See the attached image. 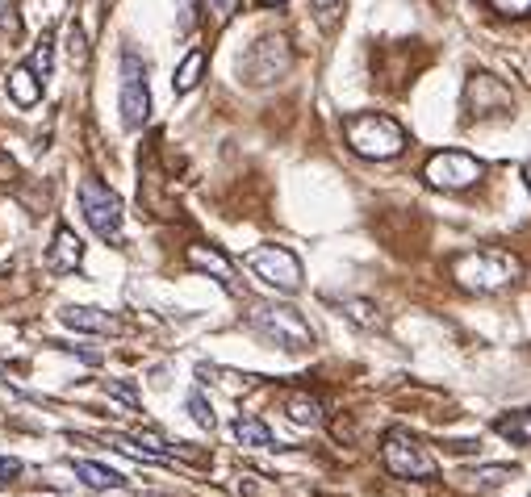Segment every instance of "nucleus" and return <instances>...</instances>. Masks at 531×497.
Instances as JSON below:
<instances>
[{
  "instance_id": "1",
  "label": "nucleus",
  "mask_w": 531,
  "mask_h": 497,
  "mask_svg": "<svg viewBox=\"0 0 531 497\" xmlns=\"http://www.w3.org/2000/svg\"><path fill=\"white\" fill-rule=\"evenodd\" d=\"M452 276L465 293H502L506 284L519 280V259L511 251H498V247H481L452 259Z\"/></svg>"
},
{
  "instance_id": "2",
  "label": "nucleus",
  "mask_w": 531,
  "mask_h": 497,
  "mask_svg": "<svg viewBox=\"0 0 531 497\" xmlns=\"http://www.w3.org/2000/svg\"><path fill=\"white\" fill-rule=\"evenodd\" d=\"M343 138L364 159H398L406 151V130L385 113H352L343 122Z\"/></svg>"
},
{
  "instance_id": "3",
  "label": "nucleus",
  "mask_w": 531,
  "mask_h": 497,
  "mask_svg": "<svg viewBox=\"0 0 531 497\" xmlns=\"http://www.w3.org/2000/svg\"><path fill=\"white\" fill-rule=\"evenodd\" d=\"M247 326L256 330L260 339L285 347V351H306L314 347V330L310 322L293 310V305H251L247 310Z\"/></svg>"
},
{
  "instance_id": "4",
  "label": "nucleus",
  "mask_w": 531,
  "mask_h": 497,
  "mask_svg": "<svg viewBox=\"0 0 531 497\" xmlns=\"http://www.w3.org/2000/svg\"><path fill=\"white\" fill-rule=\"evenodd\" d=\"M289 67H293V46L281 34H264V38H256L243 51L239 76L251 88H268V84H276L281 76H289Z\"/></svg>"
},
{
  "instance_id": "5",
  "label": "nucleus",
  "mask_w": 531,
  "mask_h": 497,
  "mask_svg": "<svg viewBox=\"0 0 531 497\" xmlns=\"http://www.w3.org/2000/svg\"><path fill=\"white\" fill-rule=\"evenodd\" d=\"M243 264H247L251 276H260L276 293H297V289H302V259H297L289 247H281V243H264L256 251H247Z\"/></svg>"
},
{
  "instance_id": "6",
  "label": "nucleus",
  "mask_w": 531,
  "mask_h": 497,
  "mask_svg": "<svg viewBox=\"0 0 531 497\" xmlns=\"http://www.w3.org/2000/svg\"><path fill=\"white\" fill-rule=\"evenodd\" d=\"M486 176V163L465 155V151H435L423 163V184L440 188V193H460V188H473Z\"/></svg>"
},
{
  "instance_id": "7",
  "label": "nucleus",
  "mask_w": 531,
  "mask_h": 497,
  "mask_svg": "<svg viewBox=\"0 0 531 497\" xmlns=\"http://www.w3.org/2000/svg\"><path fill=\"white\" fill-rule=\"evenodd\" d=\"M80 209H84V222L92 226V234H101L105 243L122 239V197L113 193L109 184L88 176L80 184Z\"/></svg>"
},
{
  "instance_id": "8",
  "label": "nucleus",
  "mask_w": 531,
  "mask_h": 497,
  "mask_svg": "<svg viewBox=\"0 0 531 497\" xmlns=\"http://www.w3.org/2000/svg\"><path fill=\"white\" fill-rule=\"evenodd\" d=\"M381 460H385V468L394 472V477H402V481H431L435 472H440V468H435V456L427 452L419 439H410L406 431H389V435H385Z\"/></svg>"
},
{
  "instance_id": "9",
  "label": "nucleus",
  "mask_w": 531,
  "mask_h": 497,
  "mask_svg": "<svg viewBox=\"0 0 531 497\" xmlns=\"http://www.w3.org/2000/svg\"><path fill=\"white\" fill-rule=\"evenodd\" d=\"M151 117V92H147V63L134 51L122 55V122L126 130H143Z\"/></svg>"
},
{
  "instance_id": "10",
  "label": "nucleus",
  "mask_w": 531,
  "mask_h": 497,
  "mask_svg": "<svg viewBox=\"0 0 531 497\" xmlns=\"http://www.w3.org/2000/svg\"><path fill=\"white\" fill-rule=\"evenodd\" d=\"M515 97L498 76H486V71H473L465 84V117L469 122H486V117H502L511 113Z\"/></svg>"
},
{
  "instance_id": "11",
  "label": "nucleus",
  "mask_w": 531,
  "mask_h": 497,
  "mask_svg": "<svg viewBox=\"0 0 531 497\" xmlns=\"http://www.w3.org/2000/svg\"><path fill=\"white\" fill-rule=\"evenodd\" d=\"M184 259H189V268L214 276L226 293H239V280H235V268H230V259L218 251V247H205V243H193L189 251H184Z\"/></svg>"
},
{
  "instance_id": "12",
  "label": "nucleus",
  "mask_w": 531,
  "mask_h": 497,
  "mask_svg": "<svg viewBox=\"0 0 531 497\" xmlns=\"http://www.w3.org/2000/svg\"><path fill=\"white\" fill-rule=\"evenodd\" d=\"M84 264V243L72 226H59L55 230V243H51V255H46V268L51 272H76Z\"/></svg>"
},
{
  "instance_id": "13",
  "label": "nucleus",
  "mask_w": 531,
  "mask_h": 497,
  "mask_svg": "<svg viewBox=\"0 0 531 497\" xmlns=\"http://www.w3.org/2000/svg\"><path fill=\"white\" fill-rule=\"evenodd\" d=\"M59 318L76 330H88V335H118L122 330L118 318L105 314V310H92V305H67V310H59Z\"/></svg>"
},
{
  "instance_id": "14",
  "label": "nucleus",
  "mask_w": 531,
  "mask_h": 497,
  "mask_svg": "<svg viewBox=\"0 0 531 497\" xmlns=\"http://www.w3.org/2000/svg\"><path fill=\"white\" fill-rule=\"evenodd\" d=\"M9 97H13L21 109H30V105L42 101V80L34 76V67H30V63L9 71Z\"/></svg>"
},
{
  "instance_id": "15",
  "label": "nucleus",
  "mask_w": 531,
  "mask_h": 497,
  "mask_svg": "<svg viewBox=\"0 0 531 497\" xmlns=\"http://www.w3.org/2000/svg\"><path fill=\"white\" fill-rule=\"evenodd\" d=\"M285 414L297 422V426H322V401L314 393H289L285 397Z\"/></svg>"
},
{
  "instance_id": "16",
  "label": "nucleus",
  "mask_w": 531,
  "mask_h": 497,
  "mask_svg": "<svg viewBox=\"0 0 531 497\" xmlns=\"http://www.w3.org/2000/svg\"><path fill=\"white\" fill-rule=\"evenodd\" d=\"M72 468H76V477H80L88 489H122V485H126V477H122V472H113V468H105V464L76 460Z\"/></svg>"
},
{
  "instance_id": "17",
  "label": "nucleus",
  "mask_w": 531,
  "mask_h": 497,
  "mask_svg": "<svg viewBox=\"0 0 531 497\" xmlns=\"http://www.w3.org/2000/svg\"><path fill=\"white\" fill-rule=\"evenodd\" d=\"M201 71H205V51H189V55H184V63L176 67L172 88L180 92V97H184V92H193L201 84Z\"/></svg>"
},
{
  "instance_id": "18",
  "label": "nucleus",
  "mask_w": 531,
  "mask_h": 497,
  "mask_svg": "<svg viewBox=\"0 0 531 497\" xmlns=\"http://www.w3.org/2000/svg\"><path fill=\"white\" fill-rule=\"evenodd\" d=\"M494 431L502 435V439H511V443H531V410H515V414H502L498 422H494Z\"/></svg>"
},
{
  "instance_id": "19",
  "label": "nucleus",
  "mask_w": 531,
  "mask_h": 497,
  "mask_svg": "<svg viewBox=\"0 0 531 497\" xmlns=\"http://www.w3.org/2000/svg\"><path fill=\"white\" fill-rule=\"evenodd\" d=\"M235 439L243 447H272V431H268L260 418H251V414H239L235 418Z\"/></svg>"
},
{
  "instance_id": "20",
  "label": "nucleus",
  "mask_w": 531,
  "mask_h": 497,
  "mask_svg": "<svg viewBox=\"0 0 531 497\" xmlns=\"http://www.w3.org/2000/svg\"><path fill=\"white\" fill-rule=\"evenodd\" d=\"M339 310L348 314L356 326H368V330H377V326H381L377 305H373V301H364V297H343V301H339Z\"/></svg>"
},
{
  "instance_id": "21",
  "label": "nucleus",
  "mask_w": 531,
  "mask_h": 497,
  "mask_svg": "<svg viewBox=\"0 0 531 497\" xmlns=\"http://www.w3.org/2000/svg\"><path fill=\"white\" fill-rule=\"evenodd\" d=\"M30 67H34V76L46 84V76L55 71V42H51V34H42V38H38L34 55H30Z\"/></svg>"
},
{
  "instance_id": "22",
  "label": "nucleus",
  "mask_w": 531,
  "mask_h": 497,
  "mask_svg": "<svg viewBox=\"0 0 531 497\" xmlns=\"http://www.w3.org/2000/svg\"><path fill=\"white\" fill-rule=\"evenodd\" d=\"M473 477H477V481H473L477 493H490V489H502L506 481H511V477H515V468H511V464H494V468H477Z\"/></svg>"
},
{
  "instance_id": "23",
  "label": "nucleus",
  "mask_w": 531,
  "mask_h": 497,
  "mask_svg": "<svg viewBox=\"0 0 531 497\" xmlns=\"http://www.w3.org/2000/svg\"><path fill=\"white\" fill-rule=\"evenodd\" d=\"M67 55H72L76 67H88V38H84L80 21H72V26H67Z\"/></svg>"
},
{
  "instance_id": "24",
  "label": "nucleus",
  "mask_w": 531,
  "mask_h": 497,
  "mask_svg": "<svg viewBox=\"0 0 531 497\" xmlns=\"http://www.w3.org/2000/svg\"><path fill=\"white\" fill-rule=\"evenodd\" d=\"M197 17H201V0H176V30L180 34H193Z\"/></svg>"
},
{
  "instance_id": "25",
  "label": "nucleus",
  "mask_w": 531,
  "mask_h": 497,
  "mask_svg": "<svg viewBox=\"0 0 531 497\" xmlns=\"http://www.w3.org/2000/svg\"><path fill=\"white\" fill-rule=\"evenodd\" d=\"M189 414H193L197 426H205V431H214V426H218V418L210 410V401H205V393H189Z\"/></svg>"
},
{
  "instance_id": "26",
  "label": "nucleus",
  "mask_w": 531,
  "mask_h": 497,
  "mask_svg": "<svg viewBox=\"0 0 531 497\" xmlns=\"http://www.w3.org/2000/svg\"><path fill=\"white\" fill-rule=\"evenodd\" d=\"M490 9L502 17H527L531 13V0H490Z\"/></svg>"
},
{
  "instance_id": "27",
  "label": "nucleus",
  "mask_w": 531,
  "mask_h": 497,
  "mask_svg": "<svg viewBox=\"0 0 531 497\" xmlns=\"http://www.w3.org/2000/svg\"><path fill=\"white\" fill-rule=\"evenodd\" d=\"M105 393H109V397H118L126 410H138V393H134L130 385H122V381H109V385H105Z\"/></svg>"
},
{
  "instance_id": "28",
  "label": "nucleus",
  "mask_w": 531,
  "mask_h": 497,
  "mask_svg": "<svg viewBox=\"0 0 531 497\" xmlns=\"http://www.w3.org/2000/svg\"><path fill=\"white\" fill-rule=\"evenodd\" d=\"M21 477V460H13V456H0V485H13Z\"/></svg>"
},
{
  "instance_id": "29",
  "label": "nucleus",
  "mask_w": 531,
  "mask_h": 497,
  "mask_svg": "<svg viewBox=\"0 0 531 497\" xmlns=\"http://www.w3.org/2000/svg\"><path fill=\"white\" fill-rule=\"evenodd\" d=\"M17 176V168H13V159H5L0 155V180H13Z\"/></svg>"
},
{
  "instance_id": "30",
  "label": "nucleus",
  "mask_w": 531,
  "mask_h": 497,
  "mask_svg": "<svg viewBox=\"0 0 531 497\" xmlns=\"http://www.w3.org/2000/svg\"><path fill=\"white\" fill-rule=\"evenodd\" d=\"M230 13H235V0H218V21H226Z\"/></svg>"
},
{
  "instance_id": "31",
  "label": "nucleus",
  "mask_w": 531,
  "mask_h": 497,
  "mask_svg": "<svg viewBox=\"0 0 531 497\" xmlns=\"http://www.w3.org/2000/svg\"><path fill=\"white\" fill-rule=\"evenodd\" d=\"M335 5H339V0H314V9H318V13H331Z\"/></svg>"
},
{
  "instance_id": "32",
  "label": "nucleus",
  "mask_w": 531,
  "mask_h": 497,
  "mask_svg": "<svg viewBox=\"0 0 531 497\" xmlns=\"http://www.w3.org/2000/svg\"><path fill=\"white\" fill-rule=\"evenodd\" d=\"M523 180H527V188H531V163H527V172H523Z\"/></svg>"
},
{
  "instance_id": "33",
  "label": "nucleus",
  "mask_w": 531,
  "mask_h": 497,
  "mask_svg": "<svg viewBox=\"0 0 531 497\" xmlns=\"http://www.w3.org/2000/svg\"><path fill=\"white\" fill-rule=\"evenodd\" d=\"M260 5H285V0H260Z\"/></svg>"
},
{
  "instance_id": "34",
  "label": "nucleus",
  "mask_w": 531,
  "mask_h": 497,
  "mask_svg": "<svg viewBox=\"0 0 531 497\" xmlns=\"http://www.w3.org/2000/svg\"><path fill=\"white\" fill-rule=\"evenodd\" d=\"M109 5H113V0H105V9H109Z\"/></svg>"
}]
</instances>
